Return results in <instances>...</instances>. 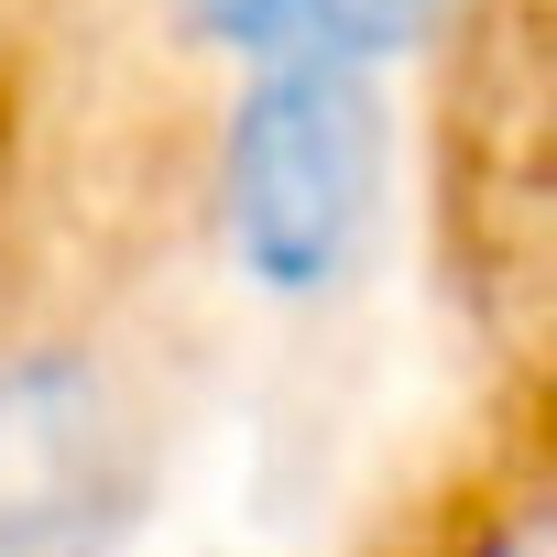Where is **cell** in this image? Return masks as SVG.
I'll return each mask as SVG.
<instances>
[{
  "mask_svg": "<svg viewBox=\"0 0 557 557\" xmlns=\"http://www.w3.org/2000/svg\"><path fill=\"white\" fill-rule=\"evenodd\" d=\"M383 208V99L350 55H273L230 132V230L262 285L318 296L350 273Z\"/></svg>",
  "mask_w": 557,
  "mask_h": 557,
  "instance_id": "1",
  "label": "cell"
},
{
  "mask_svg": "<svg viewBox=\"0 0 557 557\" xmlns=\"http://www.w3.org/2000/svg\"><path fill=\"white\" fill-rule=\"evenodd\" d=\"M132 513V405L88 361H0V557H110Z\"/></svg>",
  "mask_w": 557,
  "mask_h": 557,
  "instance_id": "2",
  "label": "cell"
},
{
  "mask_svg": "<svg viewBox=\"0 0 557 557\" xmlns=\"http://www.w3.org/2000/svg\"><path fill=\"white\" fill-rule=\"evenodd\" d=\"M186 23L240 45V55H329L318 45V0H186Z\"/></svg>",
  "mask_w": 557,
  "mask_h": 557,
  "instance_id": "3",
  "label": "cell"
},
{
  "mask_svg": "<svg viewBox=\"0 0 557 557\" xmlns=\"http://www.w3.org/2000/svg\"><path fill=\"white\" fill-rule=\"evenodd\" d=\"M448 23V0H318V45L329 55H372V45H416Z\"/></svg>",
  "mask_w": 557,
  "mask_h": 557,
  "instance_id": "4",
  "label": "cell"
},
{
  "mask_svg": "<svg viewBox=\"0 0 557 557\" xmlns=\"http://www.w3.org/2000/svg\"><path fill=\"white\" fill-rule=\"evenodd\" d=\"M481 557H546V546H535V524H503V535H492Z\"/></svg>",
  "mask_w": 557,
  "mask_h": 557,
  "instance_id": "5",
  "label": "cell"
}]
</instances>
